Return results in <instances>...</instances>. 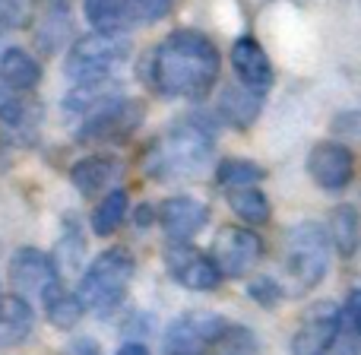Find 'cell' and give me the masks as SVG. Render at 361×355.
<instances>
[{
	"instance_id": "cell-1",
	"label": "cell",
	"mask_w": 361,
	"mask_h": 355,
	"mask_svg": "<svg viewBox=\"0 0 361 355\" xmlns=\"http://www.w3.org/2000/svg\"><path fill=\"white\" fill-rule=\"evenodd\" d=\"M219 48L197 29H175L152 48L146 80L165 99H206L219 80Z\"/></svg>"
},
{
	"instance_id": "cell-2",
	"label": "cell",
	"mask_w": 361,
	"mask_h": 355,
	"mask_svg": "<svg viewBox=\"0 0 361 355\" xmlns=\"http://www.w3.org/2000/svg\"><path fill=\"white\" fill-rule=\"evenodd\" d=\"M216 146L212 127L203 118H184L165 131L146 152V172L156 181H193L206 175Z\"/></svg>"
},
{
	"instance_id": "cell-3",
	"label": "cell",
	"mask_w": 361,
	"mask_h": 355,
	"mask_svg": "<svg viewBox=\"0 0 361 355\" xmlns=\"http://www.w3.org/2000/svg\"><path fill=\"white\" fill-rule=\"evenodd\" d=\"M133 273H137V260L127 248H108L82 270L80 276V295L82 308L99 318H111L121 305L127 301Z\"/></svg>"
},
{
	"instance_id": "cell-4",
	"label": "cell",
	"mask_w": 361,
	"mask_h": 355,
	"mask_svg": "<svg viewBox=\"0 0 361 355\" xmlns=\"http://www.w3.org/2000/svg\"><path fill=\"white\" fill-rule=\"evenodd\" d=\"M288 289L286 295H307L324 282L330 270V238L317 222H298L286 231V254H282Z\"/></svg>"
},
{
	"instance_id": "cell-5",
	"label": "cell",
	"mask_w": 361,
	"mask_h": 355,
	"mask_svg": "<svg viewBox=\"0 0 361 355\" xmlns=\"http://www.w3.org/2000/svg\"><path fill=\"white\" fill-rule=\"evenodd\" d=\"M130 57V42L121 32H89V35L76 38L73 48L67 51L63 61V73L73 83L89 80H105L111 76L121 64Z\"/></svg>"
},
{
	"instance_id": "cell-6",
	"label": "cell",
	"mask_w": 361,
	"mask_h": 355,
	"mask_svg": "<svg viewBox=\"0 0 361 355\" xmlns=\"http://www.w3.org/2000/svg\"><path fill=\"white\" fill-rule=\"evenodd\" d=\"M146 121V105L140 99H127V95H114L95 112L82 114V124L76 127V140L86 146H114L127 143L140 124Z\"/></svg>"
},
{
	"instance_id": "cell-7",
	"label": "cell",
	"mask_w": 361,
	"mask_h": 355,
	"mask_svg": "<svg viewBox=\"0 0 361 355\" xmlns=\"http://www.w3.org/2000/svg\"><path fill=\"white\" fill-rule=\"evenodd\" d=\"M231 320L212 311H187L175 318L162 333V355H212Z\"/></svg>"
},
{
	"instance_id": "cell-8",
	"label": "cell",
	"mask_w": 361,
	"mask_h": 355,
	"mask_svg": "<svg viewBox=\"0 0 361 355\" xmlns=\"http://www.w3.org/2000/svg\"><path fill=\"white\" fill-rule=\"evenodd\" d=\"M263 257V241L254 229L244 225H222L212 241V260H216L219 273L231 276V279H244L254 273V267Z\"/></svg>"
},
{
	"instance_id": "cell-9",
	"label": "cell",
	"mask_w": 361,
	"mask_h": 355,
	"mask_svg": "<svg viewBox=\"0 0 361 355\" xmlns=\"http://www.w3.org/2000/svg\"><path fill=\"white\" fill-rule=\"evenodd\" d=\"M165 267H169L171 279L178 286L190 289V292H216L225 279L219 273L212 254L193 248L190 241H169V248H165Z\"/></svg>"
},
{
	"instance_id": "cell-10",
	"label": "cell",
	"mask_w": 361,
	"mask_h": 355,
	"mask_svg": "<svg viewBox=\"0 0 361 355\" xmlns=\"http://www.w3.org/2000/svg\"><path fill=\"white\" fill-rule=\"evenodd\" d=\"M307 175L317 187L330 193H339L352 184V175H355V156L345 143L339 140H326V143H317L307 156Z\"/></svg>"
},
{
	"instance_id": "cell-11",
	"label": "cell",
	"mask_w": 361,
	"mask_h": 355,
	"mask_svg": "<svg viewBox=\"0 0 361 355\" xmlns=\"http://www.w3.org/2000/svg\"><path fill=\"white\" fill-rule=\"evenodd\" d=\"M339 337V308L333 301H317L305 314L292 337V355H330Z\"/></svg>"
},
{
	"instance_id": "cell-12",
	"label": "cell",
	"mask_w": 361,
	"mask_h": 355,
	"mask_svg": "<svg viewBox=\"0 0 361 355\" xmlns=\"http://www.w3.org/2000/svg\"><path fill=\"white\" fill-rule=\"evenodd\" d=\"M156 222L169 241H193L209 222V206L197 197H169L156 206Z\"/></svg>"
},
{
	"instance_id": "cell-13",
	"label": "cell",
	"mask_w": 361,
	"mask_h": 355,
	"mask_svg": "<svg viewBox=\"0 0 361 355\" xmlns=\"http://www.w3.org/2000/svg\"><path fill=\"white\" fill-rule=\"evenodd\" d=\"M61 279V267L51 254L38 248H19L16 254L10 257V282L16 286V292L23 295H38L51 286V282Z\"/></svg>"
},
{
	"instance_id": "cell-14",
	"label": "cell",
	"mask_w": 361,
	"mask_h": 355,
	"mask_svg": "<svg viewBox=\"0 0 361 355\" xmlns=\"http://www.w3.org/2000/svg\"><path fill=\"white\" fill-rule=\"evenodd\" d=\"M231 70L238 73L244 89H254L260 95L273 86V64H269L263 44L250 35L235 38V44H231Z\"/></svg>"
},
{
	"instance_id": "cell-15",
	"label": "cell",
	"mask_w": 361,
	"mask_h": 355,
	"mask_svg": "<svg viewBox=\"0 0 361 355\" xmlns=\"http://www.w3.org/2000/svg\"><path fill=\"white\" fill-rule=\"evenodd\" d=\"M121 159L111 156V152H95V156H86L70 169V181L73 187L82 193V197H102L108 191L114 178L121 175Z\"/></svg>"
},
{
	"instance_id": "cell-16",
	"label": "cell",
	"mask_w": 361,
	"mask_h": 355,
	"mask_svg": "<svg viewBox=\"0 0 361 355\" xmlns=\"http://www.w3.org/2000/svg\"><path fill=\"white\" fill-rule=\"evenodd\" d=\"M35 330V311L23 295H0V349L25 343Z\"/></svg>"
},
{
	"instance_id": "cell-17",
	"label": "cell",
	"mask_w": 361,
	"mask_h": 355,
	"mask_svg": "<svg viewBox=\"0 0 361 355\" xmlns=\"http://www.w3.org/2000/svg\"><path fill=\"white\" fill-rule=\"evenodd\" d=\"M42 13L35 23V42L42 51H57L70 35V0H38Z\"/></svg>"
},
{
	"instance_id": "cell-18",
	"label": "cell",
	"mask_w": 361,
	"mask_h": 355,
	"mask_svg": "<svg viewBox=\"0 0 361 355\" xmlns=\"http://www.w3.org/2000/svg\"><path fill=\"white\" fill-rule=\"evenodd\" d=\"M42 301H44V318H48V324L54 327V330H73V327H80L82 314H86L80 295L70 292L61 279L44 289Z\"/></svg>"
},
{
	"instance_id": "cell-19",
	"label": "cell",
	"mask_w": 361,
	"mask_h": 355,
	"mask_svg": "<svg viewBox=\"0 0 361 355\" xmlns=\"http://www.w3.org/2000/svg\"><path fill=\"white\" fill-rule=\"evenodd\" d=\"M0 80H4L6 89L13 92H29L42 83V64L23 48H6L0 54Z\"/></svg>"
},
{
	"instance_id": "cell-20",
	"label": "cell",
	"mask_w": 361,
	"mask_h": 355,
	"mask_svg": "<svg viewBox=\"0 0 361 355\" xmlns=\"http://www.w3.org/2000/svg\"><path fill=\"white\" fill-rule=\"evenodd\" d=\"M260 108H263V95L254 92V89H244V86L241 89L228 86L222 92V99H219V114H222L231 127H241V131L254 124Z\"/></svg>"
},
{
	"instance_id": "cell-21",
	"label": "cell",
	"mask_w": 361,
	"mask_h": 355,
	"mask_svg": "<svg viewBox=\"0 0 361 355\" xmlns=\"http://www.w3.org/2000/svg\"><path fill=\"white\" fill-rule=\"evenodd\" d=\"M326 238H330V248H336L339 257H355L358 251V210L352 203H339L336 210L330 212V229H326Z\"/></svg>"
},
{
	"instance_id": "cell-22",
	"label": "cell",
	"mask_w": 361,
	"mask_h": 355,
	"mask_svg": "<svg viewBox=\"0 0 361 355\" xmlns=\"http://www.w3.org/2000/svg\"><path fill=\"white\" fill-rule=\"evenodd\" d=\"M82 6H86V19L99 32H124L137 25L130 0H82Z\"/></svg>"
},
{
	"instance_id": "cell-23",
	"label": "cell",
	"mask_w": 361,
	"mask_h": 355,
	"mask_svg": "<svg viewBox=\"0 0 361 355\" xmlns=\"http://www.w3.org/2000/svg\"><path fill=\"white\" fill-rule=\"evenodd\" d=\"M127 210H130V193L127 191H108L105 197L95 203L92 216H89V225H92V231L99 238H108L111 231L121 229V222L127 219Z\"/></svg>"
},
{
	"instance_id": "cell-24",
	"label": "cell",
	"mask_w": 361,
	"mask_h": 355,
	"mask_svg": "<svg viewBox=\"0 0 361 355\" xmlns=\"http://www.w3.org/2000/svg\"><path fill=\"white\" fill-rule=\"evenodd\" d=\"M228 206L244 225H267L273 210H269V197L257 191L254 184L247 187H231L228 191Z\"/></svg>"
},
{
	"instance_id": "cell-25",
	"label": "cell",
	"mask_w": 361,
	"mask_h": 355,
	"mask_svg": "<svg viewBox=\"0 0 361 355\" xmlns=\"http://www.w3.org/2000/svg\"><path fill=\"white\" fill-rule=\"evenodd\" d=\"M267 178L263 165L250 162V159H222L216 165V181L219 187L231 191V187H247V184H257V181Z\"/></svg>"
},
{
	"instance_id": "cell-26",
	"label": "cell",
	"mask_w": 361,
	"mask_h": 355,
	"mask_svg": "<svg viewBox=\"0 0 361 355\" xmlns=\"http://www.w3.org/2000/svg\"><path fill=\"white\" fill-rule=\"evenodd\" d=\"M247 295L250 301H257L260 308H267V311H276L279 308V301L286 299V289H282V282L276 279V276H254V279L247 282Z\"/></svg>"
},
{
	"instance_id": "cell-27",
	"label": "cell",
	"mask_w": 361,
	"mask_h": 355,
	"mask_svg": "<svg viewBox=\"0 0 361 355\" xmlns=\"http://www.w3.org/2000/svg\"><path fill=\"white\" fill-rule=\"evenodd\" d=\"M212 355H257V337L241 324H231Z\"/></svg>"
},
{
	"instance_id": "cell-28",
	"label": "cell",
	"mask_w": 361,
	"mask_h": 355,
	"mask_svg": "<svg viewBox=\"0 0 361 355\" xmlns=\"http://www.w3.org/2000/svg\"><path fill=\"white\" fill-rule=\"evenodd\" d=\"M175 6V0H130V10H133V23L137 25H149L165 19Z\"/></svg>"
},
{
	"instance_id": "cell-29",
	"label": "cell",
	"mask_w": 361,
	"mask_h": 355,
	"mask_svg": "<svg viewBox=\"0 0 361 355\" xmlns=\"http://www.w3.org/2000/svg\"><path fill=\"white\" fill-rule=\"evenodd\" d=\"M29 10L32 0H0V25H25Z\"/></svg>"
},
{
	"instance_id": "cell-30",
	"label": "cell",
	"mask_w": 361,
	"mask_h": 355,
	"mask_svg": "<svg viewBox=\"0 0 361 355\" xmlns=\"http://www.w3.org/2000/svg\"><path fill=\"white\" fill-rule=\"evenodd\" d=\"M63 355H102V346L92 337H76L63 346Z\"/></svg>"
},
{
	"instance_id": "cell-31",
	"label": "cell",
	"mask_w": 361,
	"mask_h": 355,
	"mask_svg": "<svg viewBox=\"0 0 361 355\" xmlns=\"http://www.w3.org/2000/svg\"><path fill=\"white\" fill-rule=\"evenodd\" d=\"M355 121H358V114H355V112H345V114H339V118L333 121V131H339V133H349V137H355V133H358Z\"/></svg>"
},
{
	"instance_id": "cell-32",
	"label": "cell",
	"mask_w": 361,
	"mask_h": 355,
	"mask_svg": "<svg viewBox=\"0 0 361 355\" xmlns=\"http://www.w3.org/2000/svg\"><path fill=\"white\" fill-rule=\"evenodd\" d=\"M133 219H137L140 229H149V225H156V206H152V203H143L137 212H133Z\"/></svg>"
},
{
	"instance_id": "cell-33",
	"label": "cell",
	"mask_w": 361,
	"mask_h": 355,
	"mask_svg": "<svg viewBox=\"0 0 361 355\" xmlns=\"http://www.w3.org/2000/svg\"><path fill=\"white\" fill-rule=\"evenodd\" d=\"M114 355H152V352L146 349L143 343H124V346H121V349L114 352Z\"/></svg>"
},
{
	"instance_id": "cell-34",
	"label": "cell",
	"mask_w": 361,
	"mask_h": 355,
	"mask_svg": "<svg viewBox=\"0 0 361 355\" xmlns=\"http://www.w3.org/2000/svg\"><path fill=\"white\" fill-rule=\"evenodd\" d=\"M6 99H10V95H6V86H4V80H0V105H4Z\"/></svg>"
},
{
	"instance_id": "cell-35",
	"label": "cell",
	"mask_w": 361,
	"mask_h": 355,
	"mask_svg": "<svg viewBox=\"0 0 361 355\" xmlns=\"http://www.w3.org/2000/svg\"><path fill=\"white\" fill-rule=\"evenodd\" d=\"M0 295H4V289H0Z\"/></svg>"
}]
</instances>
